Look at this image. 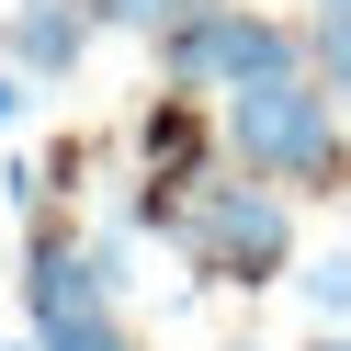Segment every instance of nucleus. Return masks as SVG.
<instances>
[{
	"mask_svg": "<svg viewBox=\"0 0 351 351\" xmlns=\"http://www.w3.org/2000/svg\"><path fill=\"white\" fill-rule=\"evenodd\" d=\"M215 114H227V159H238V170H261V182H283V193L351 204V102L328 91L317 69L215 91Z\"/></svg>",
	"mask_w": 351,
	"mask_h": 351,
	"instance_id": "f257e3e1",
	"label": "nucleus"
},
{
	"mask_svg": "<svg viewBox=\"0 0 351 351\" xmlns=\"http://www.w3.org/2000/svg\"><path fill=\"white\" fill-rule=\"evenodd\" d=\"M182 272L204 295H261V283H295V193L261 182V170L215 159L193 182V215H182Z\"/></svg>",
	"mask_w": 351,
	"mask_h": 351,
	"instance_id": "f03ea898",
	"label": "nucleus"
},
{
	"mask_svg": "<svg viewBox=\"0 0 351 351\" xmlns=\"http://www.w3.org/2000/svg\"><path fill=\"white\" fill-rule=\"evenodd\" d=\"M147 57H159L170 91H250V80L317 69V34L272 23V12H250V0H182V12L147 34Z\"/></svg>",
	"mask_w": 351,
	"mask_h": 351,
	"instance_id": "7ed1b4c3",
	"label": "nucleus"
},
{
	"mask_svg": "<svg viewBox=\"0 0 351 351\" xmlns=\"http://www.w3.org/2000/svg\"><path fill=\"white\" fill-rule=\"evenodd\" d=\"M91 12H80V0H12V12H0V57H12V69H34L57 91V80H80V57H91Z\"/></svg>",
	"mask_w": 351,
	"mask_h": 351,
	"instance_id": "20e7f679",
	"label": "nucleus"
},
{
	"mask_svg": "<svg viewBox=\"0 0 351 351\" xmlns=\"http://www.w3.org/2000/svg\"><path fill=\"white\" fill-rule=\"evenodd\" d=\"M295 295L317 306V317H351V250H317V261H295Z\"/></svg>",
	"mask_w": 351,
	"mask_h": 351,
	"instance_id": "39448f33",
	"label": "nucleus"
},
{
	"mask_svg": "<svg viewBox=\"0 0 351 351\" xmlns=\"http://www.w3.org/2000/svg\"><path fill=\"white\" fill-rule=\"evenodd\" d=\"M80 12H91L102 34H159L170 12H182V0H80Z\"/></svg>",
	"mask_w": 351,
	"mask_h": 351,
	"instance_id": "423d86ee",
	"label": "nucleus"
},
{
	"mask_svg": "<svg viewBox=\"0 0 351 351\" xmlns=\"http://www.w3.org/2000/svg\"><path fill=\"white\" fill-rule=\"evenodd\" d=\"M306 34H317V80L351 102V23H306Z\"/></svg>",
	"mask_w": 351,
	"mask_h": 351,
	"instance_id": "0eeeda50",
	"label": "nucleus"
},
{
	"mask_svg": "<svg viewBox=\"0 0 351 351\" xmlns=\"http://www.w3.org/2000/svg\"><path fill=\"white\" fill-rule=\"evenodd\" d=\"M34 91H46V80H34V69H12V57H0V125H23V114H34Z\"/></svg>",
	"mask_w": 351,
	"mask_h": 351,
	"instance_id": "6e6552de",
	"label": "nucleus"
},
{
	"mask_svg": "<svg viewBox=\"0 0 351 351\" xmlns=\"http://www.w3.org/2000/svg\"><path fill=\"white\" fill-rule=\"evenodd\" d=\"M306 351H351V317H317V340H306Z\"/></svg>",
	"mask_w": 351,
	"mask_h": 351,
	"instance_id": "1a4fd4ad",
	"label": "nucleus"
},
{
	"mask_svg": "<svg viewBox=\"0 0 351 351\" xmlns=\"http://www.w3.org/2000/svg\"><path fill=\"white\" fill-rule=\"evenodd\" d=\"M317 23H351V0H317Z\"/></svg>",
	"mask_w": 351,
	"mask_h": 351,
	"instance_id": "9d476101",
	"label": "nucleus"
},
{
	"mask_svg": "<svg viewBox=\"0 0 351 351\" xmlns=\"http://www.w3.org/2000/svg\"><path fill=\"white\" fill-rule=\"evenodd\" d=\"M227 351H272V340H227Z\"/></svg>",
	"mask_w": 351,
	"mask_h": 351,
	"instance_id": "9b49d317",
	"label": "nucleus"
},
{
	"mask_svg": "<svg viewBox=\"0 0 351 351\" xmlns=\"http://www.w3.org/2000/svg\"><path fill=\"white\" fill-rule=\"evenodd\" d=\"M12 351H34V340H12Z\"/></svg>",
	"mask_w": 351,
	"mask_h": 351,
	"instance_id": "f8f14e48",
	"label": "nucleus"
}]
</instances>
